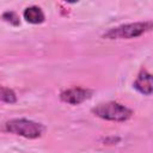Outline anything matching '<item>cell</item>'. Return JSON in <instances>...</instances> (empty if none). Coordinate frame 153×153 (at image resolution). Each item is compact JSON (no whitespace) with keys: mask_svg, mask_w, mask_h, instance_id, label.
Instances as JSON below:
<instances>
[{"mask_svg":"<svg viewBox=\"0 0 153 153\" xmlns=\"http://www.w3.org/2000/svg\"><path fill=\"white\" fill-rule=\"evenodd\" d=\"M24 19L31 24H41L44 22V13L38 6H30L24 10Z\"/></svg>","mask_w":153,"mask_h":153,"instance_id":"obj_6","label":"cell"},{"mask_svg":"<svg viewBox=\"0 0 153 153\" xmlns=\"http://www.w3.org/2000/svg\"><path fill=\"white\" fill-rule=\"evenodd\" d=\"M134 88L145 96L153 93V74L148 73L146 69H141L137 78L134 81Z\"/></svg>","mask_w":153,"mask_h":153,"instance_id":"obj_5","label":"cell"},{"mask_svg":"<svg viewBox=\"0 0 153 153\" xmlns=\"http://www.w3.org/2000/svg\"><path fill=\"white\" fill-rule=\"evenodd\" d=\"M92 93L93 92L88 88L75 86V87H71V88L62 91L60 93V99L65 103H68L72 105H78V104H81L82 102L87 100L88 98H91Z\"/></svg>","mask_w":153,"mask_h":153,"instance_id":"obj_4","label":"cell"},{"mask_svg":"<svg viewBox=\"0 0 153 153\" xmlns=\"http://www.w3.org/2000/svg\"><path fill=\"white\" fill-rule=\"evenodd\" d=\"M153 29V23L152 22H137V23H129V24H123L116 27L110 29L106 31L103 37L106 39H118V38H136L140 37L141 35L151 31Z\"/></svg>","mask_w":153,"mask_h":153,"instance_id":"obj_2","label":"cell"},{"mask_svg":"<svg viewBox=\"0 0 153 153\" xmlns=\"http://www.w3.org/2000/svg\"><path fill=\"white\" fill-rule=\"evenodd\" d=\"M5 129L14 135H19L26 139H37L42 136L44 127L41 123L33 122L26 118H13L5 123Z\"/></svg>","mask_w":153,"mask_h":153,"instance_id":"obj_3","label":"cell"},{"mask_svg":"<svg viewBox=\"0 0 153 153\" xmlns=\"http://www.w3.org/2000/svg\"><path fill=\"white\" fill-rule=\"evenodd\" d=\"M1 100L8 104H13L17 102V96L14 93L13 90L6 87V86H1Z\"/></svg>","mask_w":153,"mask_h":153,"instance_id":"obj_7","label":"cell"},{"mask_svg":"<svg viewBox=\"0 0 153 153\" xmlns=\"http://www.w3.org/2000/svg\"><path fill=\"white\" fill-rule=\"evenodd\" d=\"M92 114L106 120V121H114V122H124L129 120L133 115L131 109L127 108L126 105L117 103V102H106L100 103L96 105L92 110Z\"/></svg>","mask_w":153,"mask_h":153,"instance_id":"obj_1","label":"cell"},{"mask_svg":"<svg viewBox=\"0 0 153 153\" xmlns=\"http://www.w3.org/2000/svg\"><path fill=\"white\" fill-rule=\"evenodd\" d=\"M2 19L5 22L10 23L13 26H18L20 24V19H19L18 14L16 12H13V11H6V12H4L2 13Z\"/></svg>","mask_w":153,"mask_h":153,"instance_id":"obj_8","label":"cell"}]
</instances>
